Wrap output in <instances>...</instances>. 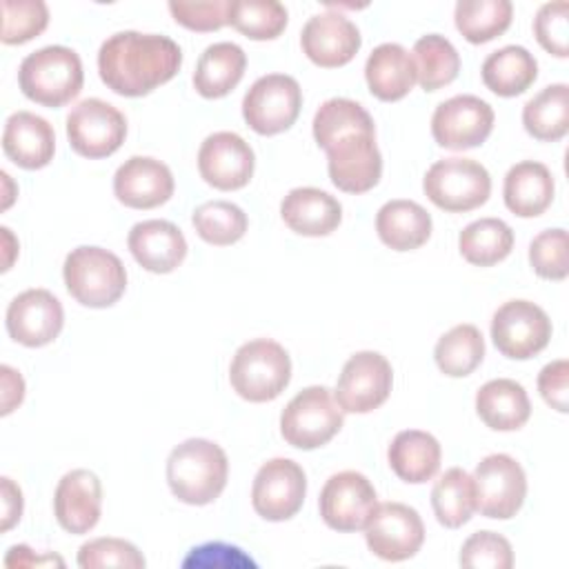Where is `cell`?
Segmentation results:
<instances>
[{
    "label": "cell",
    "mask_w": 569,
    "mask_h": 569,
    "mask_svg": "<svg viewBox=\"0 0 569 569\" xmlns=\"http://www.w3.org/2000/svg\"><path fill=\"white\" fill-rule=\"evenodd\" d=\"M438 369L449 378L469 376L485 358V340L476 325H456L440 336L433 349Z\"/></svg>",
    "instance_id": "obj_37"
},
{
    "label": "cell",
    "mask_w": 569,
    "mask_h": 569,
    "mask_svg": "<svg viewBox=\"0 0 569 569\" xmlns=\"http://www.w3.org/2000/svg\"><path fill=\"white\" fill-rule=\"evenodd\" d=\"M320 516L336 531H360L378 507L371 480L360 471L333 473L320 491Z\"/></svg>",
    "instance_id": "obj_14"
},
{
    "label": "cell",
    "mask_w": 569,
    "mask_h": 569,
    "mask_svg": "<svg viewBox=\"0 0 569 569\" xmlns=\"http://www.w3.org/2000/svg\"><path fill=\"white\" fill-rule=\"evenodd\" d=\"M553 191L556 184L551 171L536 160H522L505 176V204L520 218H536L545 213L553 202Z\"/></svg>",
    "instance_id": "obj_27"
},
{
    "label": "cell",
    "mask_w": 569,
    "mask_h": 569,
    "mask_svg": "<svg viewBox=\"0 0 569 569\" xmlns=\"http://www.w3.org/2000/svg\"><path fill=\"white\" fill-rule=\"evenodd\" d=\"M4 156L22 169H42L53 160V127L31 111H16L7 118L2 131Z\"/></svg>",
    "instance_id": "obj_24"
},
{
    "label": "cell",
    "mask_w": 569,
    "mask_h": 569,
    "mask_svg": "<svg viewBox=\"0 0 569 569\" xmlns=\"http://www.w3.org/2000/svg\"><path fill=\"white\" fill-rule=\"evenodd\" d=\"M49 24V9L42 0H2L4 44H22L40 36Z\"/></svg>",
    "instance_id": "obj_42"
},
{
    "label": "cell",
    "mask_w": 569,
    "mask_h": 569,
    "mask_svg": "<svg viewBox=\"0 0 569 569\" xmlns=\"http://www.w3.org/2000/svg\"><path fill=\"white\" fill-rule=\"evenodd\" d=\"M476 411L493 431H516L531 416V402L525 387L511 378L485 382L476 393Z\"/></svg>",
    "instance_id": "obj_28"
},
{
    "label": "cell",
    "mask_w": 569,
    "mask_h": 569,
    "mask_svg": "<svg viewBox=\"0 0 569 569\" xmlns=\"http://www.w3.org/2000/svg\"><path fill=\"white\" fill-rule=\"evenodd\" d=\"M0 373H2V416H7V413H11L22 402V398H24V380L9 365H2Z\"/></svg>",
    "instance_id": "obj_51"
},
{
    "label": "cell",
    "mask_w": 569,
    "mask_h": 569,
    "mask_svg": "<svg viewBox=\"0 0 569 569\" xmlns=\"http://www.w3.org/2000/svg\"><path fill=\"white\" fill-rule=\"evenodd\" d=\"M513 16V4L509 0H458L453 20L456 29L471 44L489 42L502 36Z\"/></svg>",
    "instance_id": "obj_35"
},
{
    "label": "cell",
    "mask_w": 569,
    "mask_h": 569,
    "mask_svg": "<svg viewBox=\"0 0 569 569\" xmlns=\"http://www.w3.org/2000/svg\"><path fill=\"white\" fill-rule=\"evenodd\" d=\"M567 11H569V4L565 0H558V2L542 4L533 18L536 40L545 51H549L556 58L569 56Z\"/></svg>",
    "instance_id": "obj_46"
},
{
    "label": "cell",
    "mask_w": 569,
    "mask_h": 569,
    "mask_svg": "<svg viewBox=\"0 0 569 569\" xmlns=\"http://www.w3.org/2000/svg\"><path fill=\"white\" fill-rule=\"evenodd\" d=\"M2 531H9L22 516V491L11 478H2Z\"/></svg>",
    "instance_id": "obj_50"
},
{
    "label": "cell",
    "mask_w": 569,
    "mask_h": 569,
    "mask_svg": "<svg viewBox=\"0 0 569 569\" xmlns=\"http://www.w3.org/2000/svg\"><path fill=\"white\" fill-rule=\"evenodd\" d=\"M64 284L76 302L104 309L120 300L127 289V269L122 260L102 247H76L64 258Z\"/></svg>",
    "instance_id": "obj_4"
},
{
    "label": "cell",
    "mask_w": 569,
    "mask_h": 569,
    "mask_svg": "<svg viewBox=\"0 0 569 569\" xmlns=\"http://www.w3.org/2000/svg\"><path fill=\"white\" fill-rule=\"evenodd\" d=\"M300 44L313 64L333 69L353 60L362 38L347 16L338 11H322L305 22Z\"/></svg>",
    "instance_id": "obj_20"
},
{
    "label": "cell",
    "mask_w": 569,
    "mask_h": 569,
    "mask_svg": "<svg viewBox=\"0 0 569 569\" xmlns=\"http://www.w3.org/2000/svg\"><path fill=\"white\" fill-rule=\"evenodd\" d=\"M522 124L529 136L542 142H553L569 131V87L556 82L545 87L522 107Z\"/></svg>",
    "instance_id": "obj_33"
},
{
    "label": "cell",
    "mask_w": 569,
    "mask_h": 569,
    "mask_svg": "<svg viewBox=\"0 0 569 569\" xmlns=\"http://www.w3.org/2000/svg\"><path fill=\"white\" fill-rule=\"evenodd\" d=\"M476 509L496 520L513 518L527 496V476L520 462L507 453H491L476 465L471 476Z\"/></svg>",
    "instance_id": "obj_9"
},
{
    "label": "cell",
    "mask_w": 569,
    "mask_h": 569,
    "mask_svg": "<svg viewBox=\"0 0 569 569\" xmlns=\"http://www.w3.org/2000/svg\"><path fill=\"white\" fill-rule=\"evenodd\" d=\"M491 340L511 360H529L551 340V320L531 300H509L491 318Z\"/></svg>",
    "instance_id": "obj_10"
},
{
    "label": "cell",
    "mask_w": 569,
    "mask_h": 569,
    "mask_svg": "<svg viewBox=\"0 0 569 569\" xmlns=\"http://www.w3.org/2000/svg\"><path fill=\"white\" fill-rule=\"evenodd\" d=\"M229 476V460L220 445L204 438H189L171 449L167 458V482L184 505L213 502Z\"/></svg>",
    "instance_id": "obj_2"
},
{
    "label": "cell",
    "mask_w": 569,
    "mask_h": 569,
    "mask_svg": "<svg viewBox=\"0 0 569 569\" xmlns=\"http://www.w3.org/2000/svg\"><path fill=\"white\" fill-rule=\"evenodd\" d=\"M182 64L180 47L158 33L118 31L98 51L100 80L118 96L140 98L169 82Z\"/></svg>",
    "instance_id": "obj_1"
},
{
    "label": "cell",
    "mask_w": 569,
    "mask_h": 569,
    "mask_svg": "<svg viewBox=\"0 0 569 569\" xmlns=\"http://www.w3.org/2000/svg\"><path fill=\"white\" fill-rule=\"evenodd\" d=\"M127 247L136 262L151 273H171L187 256L182 231L169 220L136 222L127 236Z\"/></svg>",
    "instance_id": "obj_23"
},
{
    "label": "cell",
    "mask_w": 569,
    "mask_h": 569,
    "mask_svg": "<svg viewBox=\"0 0 569 569\" xmlns=\"http://www.w3.org/2000/svg\"><path fill=\"white\" fill-rule=\"evenodd\" d=\"M256 167L249 142L233 131H216L198 149V171L207 184L220 191L242 189Z\"/></svg>",
    "instance_id": "obj_18"
},
{
    "label": "cell",
    "mask_w": 569,
    "mask_h": 569,
    "mask_svg": "<svg viewBox=\"0 0 569 569\" xmlns=\"http://www.w3.org/2000/svg\"><path fill=\"white\" fill-rule=\"evenodd\" d=\"M422 189L438 209L465 213L487 202L491 193V176L471 158H445L427 169Z\"/></svg>",
    "instance_id": "obj_7"
},
{
    "label": "cell",
    "mask_w": 569,
    "mask_h": 569,
    "mask_svg": "<svg viewBox=\"0 0 569 569\" xmlns=\"http://www.w3.org/2000/svg\"><path fill=\"white\" fill-rule=\"evenodd\" d=\"M287 9L278 0H233L229 24L251 40H273L287 27Z\"/></svg>",
    "instance_id": "obj_41"
},
{
    "label": "cell",
    "mask_w": 569,
    "mask_h": 569,
    "mask_svg": "<svg viewBox=\"0 0 569 569\" xmlns=\"http://www.w3.org/2000/svg\"><path fill=\"white\" fill-rule=\"evenodd\" d=\"M4 325L16 342L24 347H44L62 331L64 311L51 291L27 289L9 302Z\"/></svg>",
    "instance_id": "obj_19"
},
{
    "label": "cell",
    "mask_w": 569,
    "mask_h": 569,
    "mask_svg": "<svg viewBox=\"0 0 569 569\" xmlns=\"http://www.w3.org/2000/svg\"><path fill=\"white\" fill-rule=\"evenodd\" d=\"M191 222H193L196 233L204 242L216 244V247H227V244L238 242L249 227L247 213L229 200L202 202L200 207H196Z\"/></svg>",
    "instance_id": "obj_40"
},
{
    "label": "cell",
    "mask_w": 569,
    "mask_h": 569,
    "mask_svg": "<svg viewBox=\"0 0 569 569\" xmlns=\"http://www.w3.org/2000/svg\"><path fill=\"white\" fill-rule=\"evenodd\" d=\"M493 118L489 102L471 93H460L436 107L431 116V136L445 149H473L489 138Z\"/></svg>",
    "instance_id": "obj_16"
},
{
    "label": "cell",
    "mask_w": 569,
    "mask_h": 569,
    "mask_svg": "<svg viewBox=\"0 0 569 569\" xmlns=\"http://www.w3.org/2000/svg\"><path fill=\"white\" fill-rule=\"evenodd\" d=\"M538 391L542 400L560 411H569V362L565 358L545 365L538 373Z\"/></svg>",
    "instance_id": "obj_49"
},
{
    "label": "cell",
    "mask_w": 569,
    "mask_h": 569,
    "mask_svg": "<svg viewBox=\"0 0 569 569\" xmlns=\"http://www.w3.org/2000/svg\"><path fill=\"white\" fill-rule=\"evenodd\" d=\"M431 507L436 520L442 527L458 529L465 522H469L471 513L476 511L471 476L460 467L447 469L431 489Z\"/></svg>",
    "instance_id": "obj_36"
},
{
    "label": "cell",
    "mask_w": 569,
    "mask_h": 569,
    "mask_svg": "<svg viewBox=\"0 0 569 569\" xmlns=\"http://www.w3.org/2000/svg\"><path fill=\"white\" fill-rule=\"evenodd\" d=\"M391 385L389 360L378 351H358L345 362L333 398L342 413H369L389 398Z\"/></svg>",
    "instance_id": "obj_12"
},
{
    "label": "cell",
    "mask_w": 569,
    "mask_h": 569,
    "mask_svg": "<svg viewBox=\"0 0 569 569\" xmlns=\"http://www.w3.org/2000/svg\"><path fill=\"white\" fill-rule=\"evenodd\" d=\"M365 80L378 100L396 102L418 82L413 56L398 42L378 44L365 62Z\"/></svg>",
    "instance_id": "obj_26"
},
{
    "label": "cell",
    "mask_w": 569,
    "mask_h": 569,
    "mask_svg": "<svg viewBox=\"0 0 569 569\" xmlns=\"http://www.w3.org/2000/svg\"><path fill=\"white\" fill-rule=\"evenodd\" d=\"M458 560L467 569H509L513 565V549L496 531H476L462 542Z\"/></svg>",
    "instance_id": "obj_45"
},
{
    "label": "cell",
    "mask_w": 569,
    "mask_h": 569,
    "mask_svg": "<svg viewBox=\"0 0 569 569\" xmlns=\"http://www.w3.org/2000/svg\"><path fill=\"white\" fill-rule=\"evenodd\" d=\"M182 567H198V569H211V567H220V569H244L251 567L256 569V562L236 545H227V542H204L200 547H193L189 551V556L182 560Z\"/></svg>",
    "instance_id": "obj_48"
},
{
    "label": "cell",
    "mask_w": 569,
    "mask_h": 569,
    "mask_svg": "<svg viewBox=\"0 0 569 569\" xmlns=\"http://www.w3.org/2000/svg\"><path fill=\"white\" fill-rule=\"evenodd\" d=\"M84 82L80 56L62 44H49L29 53L18 69L22 93L42 107H64L71 102Z\"/></svg>",
    "instance_id": "obj_3"
},
{
    "label": "cell",
    "mask_w": 569,
    "mask_h": 569,
    "mask_svg": "<svg viewBox=\"0 0 569 569\" xmlns=\"http://www.w3.org/2000/svg\"><path fill=\"white\" fill-rule=\"evenodd\" d=\"M342 409L322 385L298 391L280 413V433L296 449H318L342 429Z\"/></svg>",
    "instance_id": "obj_6"
},
{
    "label": "cell",
    "mask_w": 569,
    "mask_h": 569,
    "mask_svg": "<svg viewBox=\"0 0 569 569\" xmlns=\"http://www.w3.org/2000/svg\"><path fill=\"white\" fill-rule=\"evenodd\" d=\"M289 380V353L280 342L269 338L244 342L229 365V382L233 391L249 402H269L278 398Z\"/></svg>",
    "instance_id": "obj_5"
},
{
    "label": "cell",
    "mask_w": 569,
    "mask_h": 569,
    "mask_svg": "<svg viewBox=\"0 0 569 569\" xmlns=\"http://www.w3.org/2000/svg\"><path fill=\"white\" fill-rule=\"evenodd\" d=\"M305 493L307 476L302 467L289 458H271L253 478L251 505L264 520L282 522L300 511Z\"/></svg>",
    "instance_id": "obj_13"
},
{
    "label": "cell",
    "mask_w": 569,
    "mask_h": 569,
    "mask_svg": "<svg viewBox=\"0 0 569 569\" xmlns=\"http://www.w3.org/2000/svg\"><path fill=\"white\" fill-rule=\"evenodd\" d=\"M567 231L562 227L540 231L529 244V262L545 280H565L569 273Z\"/></svg>",
    "instance_id": "obj_43"
},
{
    "label": "cell",
    "mask_w": 569,
    "mask_h": 569,
    "mask_svg": "<svg viewBox=\"0 0 569 569\" xmlns=\"http://www.w3.org/2000/svg\"><path fill=\"white\" fill-rule=\"evenodd\" d=\"M327 169L331 182L345 193H365L382 176V156L376 133L358 131L338 138L327 149Z\"/></svg>",
    "instance_id": "obj_17"
},
{
    "label": "cell",
    "mask_w": 569,
    "mask_h": 569,
    "mask_svg": "<svg viewBox=\"0 0 569 569\" xmlns=\"http://www.w3.org/2000/svg\"><path fill=\"white\" fill-rule=\"evenodd\" d=\"M247 69V56L236 42L209 44L193 71V87L202 98H222L236 89Z\"/></svg>",
    "instance_id": "obj_31"
},
{
    "label": "cell",
    "mask_w": 569,
    "mask_h": 569,
    "mask_svg": "<svg viewBox=\"0 0 569 569\" xmlns=\"http://www.w3.org/2000/svg\"><path fill=\"white\" fill-rule=\"evenodd\" d=\"M231 0H171L173 20L191 31H218L229 24Z\"/></svg>",
    "instance_id": "obj_47"
},
{
    "label": "cell",
    "mask_w": 569,
    "mask_h": 569,
    "mask_svg": "<svg viewBox=\"0 0 569 569\" xmlns=\"http://www.w3.org/2000/svg\"><path fill=\"white\" fill-rule=\"evenodd\" d=\"M78 565L82 569L98 567H120V569H142L147 565L144 556L136 545L122 538H93L84 542L78 551Z\"/></svg>",
    "instance_id": "obj_44"
},
{
    "label": "cell",
    "mask_w": 569,
    "mask_h": 569,
    "mask_svg": "<svg viewBox=\"0 0 569 569\" xmlns=\"http://www.w3.org/2000/svg\"><path fill=\"white\" fill-rule=\"evenodd\" d=\"M378 238L393 251H413L431 236V216L413 200H389L376 213Z\"/></svg>",
    "instance_id": "obj_30"
},
{
    "label": "cell",
    "mask_w": 569,
    "mask_h": 569,
    "mask_svg": "<svg viewBox=\"0 0 569 569\" xmlns=\"http://www.w3.org/2000/svg\"><path fill=\"white\" fill-rule=\"evenodd\" d=\"M302 89L287 73H267L258 78L242 98V118L260 136L287 131L300 113Z\"/></svg>",
    "instance_id": "obj_8"
},
{
    "label": "cell",
    "mask_w": 569,
    "mask_h": 569,
    "mask_svg": "<svg viewBox=\"0 0 569 569\" xmlns=\"http://www.w3.org/2000/svg\"><path fill=\"white\" fill-rule=\"evenodd\" d=\"M358 131L376 133V124L369 111L356 100L329 98L313 116V138L320 149H327L338 138Z\"/></svg>",
    "instance_id": "obj_38"
},
{
    "label": "cell",
    "mask_w": 569,
    "mask_h": 569,
    "mask_svg": "<svg viewBox=\"0 0 569 569\" xmlns=\"http://www.w3.org/2000/svg\"><path fill=\"white\" fill-rule=\"evenodd\" d=\"M387 458L400 480L420 485L438 473L442 449L436 436L420 429H405L393 436Z\"/></svg>",
    "instance_id": "obj_29"
},
{
    "label": "cell",
    "mask_w": 569,
    "mask_h": 569,
    "mask_svg": "<svg viewBox=\"0 0 569 569\" xmlns=\"http://www.w3.org/2000/svg\"><path fill=\"white\" fill-rule=\"evenodd\" d=\"M413 62L418 82L425 91H438L447 87L460 71V56L456 47L440 33H429L416 40Z\"/></svg>",
    "instance_id": "obj_39"
},
{
    "label": "cell",
    "mask_w": 569,
    "mask_h": 569,
    "mask_svg": "<svg viewBox=\"0 0 569 569\" xmlns=\"http://www.w3.org/2000/svg\"><path fill=\"white\" fill-rule=\"evenodd\" d=\"M53 511L58 525L69 533H89L102 511V485L89 469L67 471L53 493Z\"/></svg>",
    "instance_id": "obj_21"
},
{
    "label": "cell",
    "mask_w": 569,
    "mask_h": 569,
    "mask_svg": "<svg viewBox=\"0 0 569 569\" xmlns=\"http://www.w3.org/2000/svg\"><path fill=\"white\" fill-rule=\"evenodd\" d=\"M4 565H7V567H44V565H58V567H62L64 560L58 558V556H53V553L38 556V553H33L27 545H13V547L7 551Z\"/></svg>",
    "instance_id": "obj_52"
},
{
    "label": "cell",
    "mask_w": 569,
    "mask_h": 569,
    "mask_svg": "<svg viewBox=\"0 0 569 569\" xmlns=\"http://www.w3.org/2000/svg\"><path fill=\"white\" fill-rule=\"evenodd\" d=\"M480 73L489 91L502 98H513L533 84L538 78V62L525 47L507 44L485 58Z\"/></svg>",
    "instance_id": "obj_32"
},
{
    "label": "cell",
    "mask_w": 569,
    "mask_h": 569,
    "mask_svg": "<svg viewBox=\"0 0 569 569\" xmlns=\"http://www.w3.org/2000/svg\"><path fill=\"white\" fill-rule=\"evenodd\" d=\"M284 224L309 238L329 236L342 220V204L331 193L316 187H296L280 202Z\"/></svg>",
    "instance_id": "obj_25"
},
{
    "label": "cell",
    "mask_w": 569,
    "mask_h": 569,
    "mask_svg": "<svg viewBox=\"0 0 569 569\" xmlns=\"http://www.w3.org/2000/svg\"><path fill=\"white\" fill-rule=\"evenodd\" d=\"M171 169L151 156H131L113 176L116 198L131 209H153L173 196Z\"/></svg>",
    "instance_id": "obj_22"
},
{
    "label": "cell",
    "mask_w": 569,
    "mask_h": 569,
    "mask_svg": "<svg viewBox=\"0 0 569 569\" xmlns=\"http://www.w3.org/2000/svg\"><path fill=\"white\" fill-rule=\"evenodd\" d=\"M67 138L71 149L89 160L116 153L127 138L124 116L100 98L78 102L67 116Z\"/></svg>",
    "instance_id": "obj_11"
},
{
    "label": "cell",
    "mask_w": 569,
    "mask_h": 569,
    "mask_svg": "<svg viewBox=\"0 0 569 569\" xmlns=\"http://www.w3.org/2000/svg\"><path fill=\"white\" fill-rule=\"evenodd\" d=\"M365 540L373 556L400 562L418 553L425 542V525L420 513L402 502H382L365 527Z\"/></svg>",
    "instance_id": "obj_15"
},
{
    "label": "cell",
    "mask_w": 569,
    "mask_h": 569,
    "mask_svg": "<svg viewBox=\"0 0 569 569\" xmlns=\"http://www.w3.org/2000/svg\"><path fill=\"white\" fill-rule=\"evenodd\" d=\"M458 249L469 264L491 267L511 253L513 231L500 218H480L460 231Z\"/></svg>",
    "instance_id": "obj_34"
}]
</instances>
